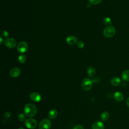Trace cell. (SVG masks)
Segmentation results:
<instances>
[{"mask_svg": "<svg viewBox=\"0 0 129 129\" xmlns=\"http://www.w3.org/2000/svg\"><path fill=\"white\" fill-rule=\"evenodd\" d=\"M92 129H104V124L99 121H97L95 122L92 126Z\"/></svg>", "mask_w": 129, "mask_h": 129, "instance_id": "obj_12", "label": "cell"}, {"mask_svg": "<svg viewBox=\"0 0 129 129\" xmlns=\"http://www.w3.org/2000/svg\"><path fill=\"white\" fill-rule=\"evenodd\" d=\"M122 79L126 82L129 81V70H125L121 74Z\"/></svg>", "mask_w": 129, "mask_h": 129, "instance_id": "obj_15", "label": "cell"}, {"mask_svg": "<svg viewBox=\"0 0 129 129\" xmlns=\"http://www.w3.org/2000/svg\"><path fill=\"white\" fill-rule=\"evenodd\" d=\"M110 83L112 85L114 86H118L121 84V80L118 77H114L111 79Z\"/></svg>", "mask_w": 129, "mask_h": 129, "instance_id": "obj_13", "label": "cell"}, {"mask_svg": "<svg viewBox=\"0 0 129 129\" xmlns=\"http://www.w3.org/2000/svg\"><path fill=\"white\" fill-rule=\"evenodd\" d=\"M10 115H11V114H10V113L9 112H6L5 114V116L6 117H9L10 116Z\"/></svg>", "mask_w": 129, "mask_h": 129, "instance_id": "obj_26", "label": "cell"}, {"mask_svg": "<svg viewBox=\"0 0 129 129\" xmlns=\"http://www.w3.org/2000/svg\"><path fill=\"white\" fill-rule=\"evenodd\" d=\"M17 44L16 40L13 38H7L5 41V46L9 48H14Z\"/></svg>", "mask_w": 129, "mask_h": 129, "instance_id": "obj_7", "label": "cell"}, {"mask_svg": "<svg viewBox=\"0 0 129 129\" xmlns=\"http://www.w3.org/2000/svg\"><path fill=\"white\" fill-rule=\"evenodd\" d=\"M2 36L3 38H7L8 36H9V32L7 30H4L2 32Z\"/></svg>", "mask_w": 129, "mask_h": 129, "instance_id": "obj_21", "label": "cell"}, {"mask_svg": "<svg viewBox=\"0 0 129 129\" xmlns=\"http://www.w3.org/2000/svg\"><path fill=\"white\" fill-rule=\"evenodd\" d=\"M100 118L102 121H106L109 118V114L108 112L105 111L102 113V114L100 115Z\"/></svg>", "mask_w": 129, "mask_h": 129, "instance_id": "obj_17", "label": "cell"}, {"mask_svg": "<svg viewBox=\"0 0 129 129\" xmlns=\"http://www.w3.org/2000/svg\"><path fill=\"white\" fill-rule=\"evenodd\" d=\"M73 129H84V127L82 125L78 124V125H75Z\"/></svg>", "mask_w": 129, "mask_h": 129, "instance_id": "obj_25", "label": "cell"}, {"mask_svg": "<svg viewBox=\"0 0 129 129\" xmlns=\"http://www.w3.org/2000/svg\"><path fill=\"white\" fill-rule=\"evenodd\" d=\"M30 97L31 99L34 102H39L41 99V95L37 92H32L30 95Z\"/></svg>", "mask_w": 129, "mask_h": 129, "instance_id": "obj_8", "label": "cell"}, {"mask_svg": "<svg viewBox=\"0 0 129 129\" xmlns=\"http://www.w3.org/2000/svg\"><path fill=\"white\" fill-rule=\"evenodd\" d=\"M89 1L92 5H97L100 4L102 0H89Z\"/></svg>", "mask_w": 129, "mask_h": 129, "instance_id": "obj_22", "label": "cell"}, {"mask_svg": "<svg viewBox=\"0 0 129 129\" xmlns=\"http://www.w3.org/2000/svg\"><path fill=\"white\" fill-rule=\"evenodd\" d=\"M103 34L104 36L106 38L112 37L115 34V29L113 26H108L104 29Z\"/></svg>", "mask_w": 129, "mask_h": 129, "instance_id": "obj_2", "label": "cell"}, {"mask_svg": "<svg viewBox=\"0 0 129 129\" xmlns=\"http://www.w3.org/2000/svg\"><path fill=\"white\" fill-rule=\"evenodd\" d=\"M48 117L50 119H54V118H55L57 116V112L55 109H51L48 112Z\"/></svg>", "mask_w": 129, "mask_h": 129, "instance_id": "obj_16", "label": "cell"}, {"mask_svg": "<svg viewBox=\"0 0 129 129\" xmlns=\"http://www.w3.org/2000/svg\"><path fill=\"white\" fill-rule=\"evenodd\" d=\"M24 113L28 117L34 116L37 112V107L32 103L27 104L24 107Z\"/></svg>", "mask_w": 129, "mask_h": 129, "instance_id": "obj_1", "label": "cell"}, {"mask_svg": "<svg viewBox=\"0 0 129 129\" xmlns=\"http://www.w3.org/2000/svg\"><path fill=\"white\" fill-rule=\"evenodd\" d=\"M92 81L89 78L84 79L82 82V87L85 91L90 90L92 87Z\"/></svg>", "mask_w": 129, "mask_h": 129, "instance_id": "obj_3", "label": "cell"}, {"mask_svg": "<svg viewBox=\"0 0 129 129\" xmlns=\"http://www.w3.org/2000/svg\"><path fill=\"white\" fill-rule=\"evenodd\" d=\"M96 69L94 67L91 66L89 67L87 69V74L90 77H93L96 74Z\"/></svg>", "mask_w": 129, "mask_h": 129, "instance_id": "obj_14", "label": "cell"}, {"mask_svg": "<svg viewBox=\"0 0 129 129\" xmlns=\"http://www.w3.org/2000/svg\"><path fill=\"white\" fill-rule=\"evenodd\" d=\"M66 42L69 45L74 44L77 42V38L75 36H69L67 38Z\"/></svg>", "mask_w": 129, "mask_h": 129, "instance_id": "obj_10", "label": "cell"}, {"mask_svg": "<svg viewBox=\"0 0 129 129\" xmlns=\"http://www.w3.org/2000/svg\"><path fill=\"white\" fill-rule=\"evenodd\" d=\"M103 22L104 24H105L106 25H109V26L112 23L111 19L109 17H106L104 18V19L103 20Z\"/></svg>", "mask_w": 129, "mask_h": 129, "instance_id": "obj_19", "label": "cell"}, {"mask_svg": "<svg viewBox=\"0 0 129 129\" xmlns=\"http://www.w3.org/2000/svg\"><path fill=\"white\" fill-rule=\"evenodd\" d=\"M28 48V44L25 41L20 42L17 46V50L19 52L23 53L27 51Z\"/></svg>", "mask_w": 129, "mask_h": 129, "instance_id": "obj_6", "label": "cell"}, {"mask_svg": "<svg viewBox=\"0 0 129 129\" xmlns=\"http://www.w3.org/2000/svg\"><path fill=\"white\" fill-rule=\"evenodd\" d=\"M126 104L127 106L129 107V97L127 98V99L126 100Z\"/></svg>", "mask_w": 129, "mask_h": 129, "instance_id": "obj_27", "label": "cell"}, {"mask_svg": "<svg viewBox=\"0 0 129 129\" xmlns=\"http://www.w3.org/2000/svg\"><path fill=\"white\" fill-rule=\"evenodd\" d=\"M51 122L48 119H42L39 124V129H50Z\"/></svg>", "mask_w": 129, "mask_h": 129, "instance_id": "obj_5", "label": "cell"}, {"mask_svg": "<svg viewBox=\"0 0 129 129\" xmlns=\"http://www.w3.org/2000/svg\"><path fill=\"white\" fill-rule=\"evenodd\" d=\"M26 126L30 129H34L37 125L36 120L33 118H29L25 121Z\"/></svg>", "mask_w": 129, "mask_h": 129, "instance_id": "obj_4", "label": "cell"}, {"mask_svg": "<svg viewBox=\"0 0 129 129\" xmlns=\"http://www.w3.org/2000/svg\"><path fill=\"white\" fill-rule=\"evenodd\" d=\"M92 82L95 84L98 83L100 82V79L98 77H95L93 79V80H92Z\"/></svg>", "mask_w": 129, "mask_h": 129, "instance_id": "obj_24", "label": "cell"}, {"mask_svg": "<svg viewBox=\"0 0 129 129\" xmlns=\"http://www.w3.org/2000/svg\"><path fill=\"white\" fill-rule=\"evenodd\" d=\"M21 74L20 70L18 68H14L10 71V75L13 78L18 77Z\"/></svg>", "mask_w": 129, "mask_h": 129, "instance_id": "obj_9", "label": "cell"}, {"mask_svg": "<svg viewBox=\"0 0 129 129\" xmlns=\"http://www.w3.org/2000/svg\"><path fill=\"white\" fill-rule=\"evenodd\" d=\"M77 45L78 47H79L80 48H82L84 46V43L82 41H79V42H78Z\"/></svg>", "mask_w": 129, "mask_h": 129, "instance_id": "obj_23", "label": "cell"}, {"mask_svg": "<svg viewBox=\"0 0 129 129\" xmlns=\"http://www.w3.org/2000/svg\"><path fill=\"white\" fill-rule=\"evenodd\" d=\"M18 129H24V128L23 127H19Z\"/></svg>", "mask_w": 129, "mask_h": 129, "instance_id": "obj_29", "label": "cell"}, {"mask_svg": "<svg viewBox=\"0 0 129 129\" xmlns=\"http://www.w3.org/2000/svg\"><path fill=\"white\" fill-rule=\"evenodd\" d=\"M19 61L21 63H24L26 62V57L24 54H20L18 57Z\"/></svg>", "mask_w": 129, "mask_h": 129, "instance_id": "obj_18", "label": "cell"}, {"mask_svg": "<svg viewBox=\"0 0 129 129\" xmlns=\"http://www.w3.org/2000/svg\"><path fill=\"white\" fill-rule=\"evenodd\" d=\"M113 97H114V99L118 102L122 101L124 98L123 94L120 92H115V93L113 95Z\"/></svg>", "mask_w": 129, "mask_h": 129, "instance_id": "obj_11", "label": "cell"}, {"mask_svg": "<svg viewBox=\"0 0 129 129\" xmlns=\"http://www.w3.org/2000/svg\"><path fill=\"white\" fill-rule=\"evenodd\" d=\"M26 118V115L23 113H20L18 115V119L20 121H23L25 120Z\"/></svg>", "mask_w": 129, "mask_h": 129, "instance_id": "obj_20", "label": "cell"}, {"mask_svg": "<svg viewBox=\"0 0 129 129\" xmlns=\"http://www.w3.org/2000/svg\"><path fill=\"white\" fill-rule=\"evenodd\" d=\"M0 40H1V43H0V44H2V43H3V38H2V37H1L0 38Z\"/></svg>", "mask_w": 129, "mask_h": 129, "instance_id": "obj_28", "label": "cell"}]
</instances>
